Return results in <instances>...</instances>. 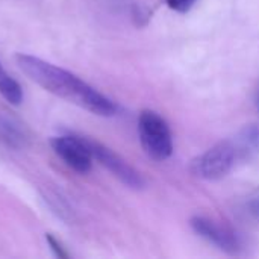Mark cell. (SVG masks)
I'll list each match as a JSON object with an SVG mask.
<instances>
[{
	"instance_id": "6",
	"label": "cell",
	"mask_w": 259,
	"mask_h": 259,
	"mask_svg": "<svg viewBox=\"0 0 259 259\" xmlns=\"http://www.w3.org/2000/svg\"><path fill=\"white\" fill-rule=\"evenodd\" d=\"M190 225L199 237H202L208 243L214 244L220 250H223L229 255H237L240 252V249H241L240 238L228 226L217 223L212 219L199 217V215L193 217Z\"/></svg>"
},
{
	"instance_id": "10",
	"label": "cell",
	"mask_w": 259,
	"mask_h": 259,
	"mask_svg": "<svg viewBox=\"0 0 259 259\" xmlns=\"http://www.w3.org/2000/svg\"><path fill=\"white\" fill-rule=\"evenodd\" d=\"M197 0H165L167 6L179 14H185L188 12L194 5H196Z\"/></svg>"
},
{
	"instance_id": "1",
	"label": "cell",
	"mask_w": 259,
	"mask_h": 259,
	"mask_svg": "<svg viewBox=\"0 0 259 259\" xmlns=\"http://www.w3.org/2000/svg\"><path fill=\"white\" fill-rule=\"evenodd\" d=\"M15 61L20 70L32 82L53 96L100 117H112L117 114V105L111 99L99 93L76 74L26 53H18Z\"/></svg>"
},
{
	"instance_id": "5",
	"label": "cell",
	"mask_w": 259,
	"mask_h": 259,
	"mask_svg": "<svg viewBox=\"0 0 259 259\" xmlns=\"http://www.w3.org/2000/svg\"><path fill=\"white\" fill-rule=\"evenodd\" d=\"M50 144H52L53 152L71 170L80 175H85L91 170L94 158L91 155V150L85 137H76V135L55 137L50 141Z\"/></svg>"
},
{
	"instance_id": "8",
	"label": "cell",
	"mask_w": 259,
	"mask_h": 259,
	"mask_svg": "<svg viewBox=\"0 0 259 259\" xmlns=\"http://www.w3.org/2000/svg\"><path fill=\"white\" fill-rule=\"evenodd\" d=\"M231 141L235 147L238 162L253 159L259 155V123L244 126Z\"/></svg>"
},
{
	"instance_id": "4",
	"label": "cell",
	"mask_w": 259,
	"mask_h": 259,
	"mask_svg": "<svg viewBox=\"0 0 259 259\" xmlns=\"http://www.w3.org/2000/svg\"><path fill=\"white\" fill-rule=\"evenodd\" d=\"M87 143L90 146L93 158L100 165H103L112 176H115L121 184H124L126 187H129L132 190L144 188L146 182H144L143 176L118 153H115L114 150H111L109 147H106L105 144H102L99 141L87 138Z\"/></svg>"
},
{
	"instance_id": "12",
	"label": "cell",
	"mask_w": 259,
	"mask_h": 259,
	"mask_svg": "<svg viewBox=\"0 0 259 259\" xmlns=\"http://www.w3.org/2000/svg\"><path fill=\"white\" fill-rule=\"evenodd\" d=\"M255 105H256V109H258V112H259V88H258V93H256V99H255Z\"/></svg>"
},
{
	"instance_id": "11",
	"label": "cell",
	"mask_w": 259,
	"mask_h": 259,
	"mask_svg": "<svg viewBox=\"0 0 259 259\" xmlns=\"http://www.w3.org/2000/svg\"><path fill=\"white\" fill-rule=\"evenodd\" d=\"M46 240H47V243L50 244V249L55 252V255L58 256V258L61 259H67L68 258V253L64 250V247L61 246V243L56 240V238H53V235H50V234H47V237H46Z\"/></svg>"
},
{
	"instance_id": "9",
	"label": "cell",
	"mask_w": 259,
	"mask_h": 259,
	"mask_svg": "<svg viewBox=\"0 0 259 259\" xmlns=\"http://www.w3.org/2000/svg\"><path fill=\"white\" fill-rule=\"evenodd\" d=\"M0 94L2 97L14 106H18L23 102V90L20 83L3 68L0 62Z\"/></svg>"
},
{
	"instance_id": "3",
	"label": "cell",
	"mask_w": 259,
	"mask_h": 259,
	"mask_svg": "<svg viewBox=\"0 0 259 259\" xmlns=\"http://www.w3.org/2000/svg\"><path fill=\"white\" fill-rule=\"evenodd\" d=\"M237 162V152L232 141L225 140L193 159L191 173L205 181H219L229 175Z\"/></svg>"
},
{
	"instance_id": "7",
	"label": "cell",
	"mask_w": 259,
	"mask_h": 259,
	"mask_svg": "<svg viewBox=\"0 0 259 259\" xmlns=\"http://www.w3.org/2000/svg\"><path fill=\"white\" fill-rule=\"evenodd\" d=\"M29 132L24 124L6 112H0V143L9 149L21 150L29 144Z\"/></svg>"
},
{
	"instance_id": "2",
	"label": "cell",
	"mask_w": 259,
	"mask_h": 259,
	"mask_svg": "<svg viewBox=\"0 0 259 259\" xmlns=\"http://www.w3.org/2000/svg\"><path fill=\"white\" fill-rule=\"evenodd\" d=\"M138 134L144 152L156 159L165 161L173 153V135L167 121L155 111H143L138 118Z\"/></svg>"
}]
</instances>
